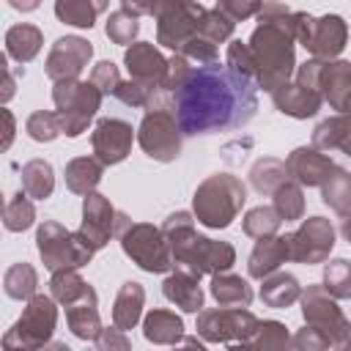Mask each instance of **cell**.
<instances>
[{
	"instance_id": "cell-53",
	"label": "cell",
	"mask_w": 351,
	"mask_h": 351,
	"mask_svg": "<svg viewBox=\"0 0 351 351\" xmlns=\"http://www.w3.org/2000/svg\"><path fill=\"white\" fill-rule=\"evenodd\" d=\"M217 8L228 16V19H233V22H241V19H247V16H252V14H261V8H263V3H255V0H222V3H217Z\"/></svg>"
},
{
	"instance_id": "cell-49",
	"label": "cell",
	"mask_w": 351,
	"mask_h": 351,
	"mask_svg": "<svg viewBox=\"0 0 351 351\" xmlns=\"http://www.w3.org/2000/svg\"><path fill=\"white\" fill-rule=\"evenodd\" d=\"M192 71H195V66L184 58V55H173L170 60H167V77H165V93H176V90H181L184 85H186V80L192 77Z\"/></svg>"
},
{
	"instance_id": "cell-34",
	"label": "cell",
	"mask_w": 351,
	"mask_h": 351,
	"mask_svg": "<svg viewBox=\"0 0 351 351\" xmlns=\"http://www.w3.org/2000/svg\"><path fill=\"white\" fill-rule=\"evenodd\" d=\"M321 200L340 217L351 214V173L346 167H335V173L324 181Z\"/></svg>"
},
{
	"instance_id": "cell-21",
	"label": "cell",
	"mask_w": 351,
	"mask_h": 351,
	"mask_svg": "<svg viewBox=\"0 0 351 351\" xmlns=\"http://www.w3.org/2000/svg\"><path fill=\"white\" fill-rule=\"evenodd\" d=\"M271 101L282 115H291V118H299V121L302 118H313L324 104L318 90H310V88H304L299 82H285L282 88H277L271 93Z\"/></svg>"
},
{
	"instance_id": "cell-2",
	"label": "cell",
	"mask_w": 351,
	"mask_h": 351,
	"mask_svg": "<svg viewBox=\"0 0 351 351\" xmlns=\"http://www.w3.org/2000/svg\"><path fill=\"white\" fill-rule=\"evenodd\" d=\"M250 55L255 63L258 88L274 93L296 74V38H293V11L282 3H263L258 14V27L252 30Z\"/></svg>"
},
{
	"instance_id": "cell-57",
	"label": "cell",
	"mask_w": 351,
	"mask_h": 351,
	"mask_svg": "<svg viewBox=\"0 0 351 351\" xmlns=\"http://www.w3.org/2000/svg\"><path fill=\"white\" fill-rule=\"evenodd\" d=\"M332 348H335V351H351V321H348L346 329L337 335V340L332 343Z\"/></svg>"
},
{
	"instance_id": "cell-13",
	"label": "cell",
	"mask_w": 351,
	"mask_h": 351,
	"mask_svg": "<svg viewBox=\"0 0 351 351\" xmlns=\"http://www.w3.org/2000/svg\"><path fill=\"white\" fill-rule=\"evenodd\" d=\"M291 236V261L296 263H324L335 247V225L326 217H307Z\"/></svg>"
},
{
	"instance_id": "cell-10",
	"label": "cell",
	"mask_w": 351,
	"mask_h": 351,
	"mask_svg": "<svg viewBox=\"0 0 351 351\" xmlns=\"http://www.w3.org/2000/svg\"><path fill=\"white\" fill-rule=\"evenodd\" d=\"M121 247L143 271L165 274L173 269L170 244H167L162 228H154L151 222H132L121 233Z\"/></svg>"
},
{
	"instance_id": "cell-35",
	"label": "cell",
	"mask_w": 351,
	"mask_h": 351,
	"mask_svg": "<svg viewBox=\"0 0 351 351\" xmlns=\"http://www.w3.org/2000/svg\"><path fill=\"white\" fill-rule=\"evenodd\" d=\"M36 285H38V274H36V269H33L27 261L14 263V266L5 271V277H3L5 293H8L11 299H16V302H30V299L36 296Z\"/></svg>"
},
{
	"instance_id": "cell-25",
	"label": "cell",
	"mask_w": 351,
	"mask_h": 351,
	"mask_svg": "<svg viewBox=\"0 0 351 351\" xmlns=\"http://www.w3.org/2000/svg\"><path fill=\"white\" fill-rule=\"evenodd\" d=\"M162 293L167 302L181 307L184 313H200L203 310V288L200 280L184 274V271H170L162 282Z\"/></svg>"
},
{
	"instance_id": "cell-23",
	"label": "cell",
	"mask_w": 351,
	"mask_h": 351,
	"mask_svg": "<svg viewBox=\"0 0 351 351\" xmlns=\"http://www.w3.org/2000/svg\"><path fill=\"white\" fill-rule=\"evenodd\" d=\"M96 304H99L96 291L88 288V293L80 302H74V304L66 307V324H69V329H71L74 337H80V340H96L99 337V332L104 326H101V318H99V307Z\"/></svg>"
},
{
	"instance_id": "cell-38",
	"label": "cell",
	"mask_w": 351,
	"mask_h": 351,
	"mask_svg": "<svg viewBox=\"0 0 351 351\" xmlns=\"http://www.w3.org/2000/svg\"><path fill=\"white\" fill-rule=\"evenodd\" d=\"M88 288H90V285H88L77 271H55L52 280H49V296H52L58 304H63V307L80 302V299L88 293Z\"/></svg>"
},
{
	"instance_id": "cell-28",
	"label": "cell",
	"mask_w": 351,
	"mask_h": 351,
	"mask_svg": "<svg viewBox=\"0 0 351 351\" xmlns=\"http://www.w3.org/2000/svg\"><path fill=\"white\" fill-rule=\"evenodd\" d=\"M41 47H44V33L30 22H19L5 30V55L14 58L16 63H30L41 52Z\"/></svg>"
},
{
	"instance_id": "cell-39",
	"label": "cell",
	"mask_w": 351,
	"mask_h": 351,
	"mask_svg": "<svg viewBox=\"0 0 351 351\" xmlns=\"http://www.w3.org/2000/svg\"><path fill=\"white\" fill-rule=\"evenodd\" d=\"M280 214L274 211V206H255L244 214L241 219V230L250 236V239H269V236H277V228H280Z\"/></svg>"
},
{
	"instance_id": "cell-55",
	"label": "cell",
	"mask_w": 351,
	"mask_h": 351,
	"mask_svg": "<svg viewBox=\"0 0 351 351\" xmlns=\"http://www.w3.org/2000/svg\"><path fill=\"white\" fill-rule=\"evenodd\" d=\"M0 71H3V93H0V99L5 104L14 96V90H16V80H14L11 69H8V55H0Z\"/></svg>"
},
{
	"instance_id": "cell-3",
	"label": "cell",
	"mask_w": 351,
	"mask_h": 351,
	"mask_svg": "<svg viewBox=\"0 0 351 351\" xmlns=\"http://www.w3.org/2000/svg\"><path fill=\"white\" fill-rule=\"evenodd\" d=\"M162 233L173 252V269L195 280L228 271L236 263V250L228 241L200 236L195 230V214L176 211L162 222Z\"/></svg>"
},
{
	"instance_id": "cell-8",
	"label": "cell",
	"mask_w": 351,
	"mask_h": 351,
	"mask_svg": "<svg viewBox=\"0 0 351 351\" xmlns=\"http://www.w3.org/2000/svg\"><path fill=\"white\" fill-rule=\"evenodd\" d=\"M203 14H206L203 3H186V0L151 3V16L156 19V41L178 55L184 44L197 36Z\"/></svg>"
},
{
	"instance_id": "cell-50",
	"label": "cell",
	"mask_w": 351,
	"mask_h": 351,
	"mask_svg": "<svg viewBox=\"0 0 351 351\" xmlns=\"http://www.w3.org/2000/svg\"><path fill=\"white\" fill-rule=\"evenodd\" d=\"M178 55H184L189 63L208 66V63H217V44L208 41V38H203V36H195L192 41L184 44V49Z\"/></svg>"
},
{
	"instance_id": "cell-33",
	"label": "cell",
	"mask_w": 351,
	"mask_h": 351,
	"mask_svg": "<svg viewBox=\"0 0 351 351\" xmlns=\"http://www.w3.org/2000/svg\"><path fill=\"white\" fill-rule=\"evenodd\" d=\"M285 181H288L285 162H280L274 156H261L250 167V184H252V189L258 195H274Z\"/></svg>"
},
{
	"instance_id": "cell-1",
	"label": "cell",
	"mask_w": 351,
	"mask_h": 351,
	"mask_svg": "<svg viewBox=\"0 0 351 351\" xmlns=\"http://www.w3.org/2000/svg\"><path fill=\"white\" fill-rule=\"evenodd\" d=\"M173 110L186 137L241 129L258 110V82L228 66H195L181 90L173 93Z\"/></svg>"
},
{
	"instance_id": "cell-19",
	"label": "cell",
	"mask_w": 351,
	"mask_h": 351,
	"mask_svg": "<svg viewBox=\"0 0 351 351\" xmlns=\"http://www.w3.org/2000/svg\"><path fill=\"white\" fill-rule=\"evenodd\" d=\"M335 167H337V165H335L326 154L315 151L313 145H310V148H307V145H299V148H293V151L288 154V159H285L288 178L296 181L299 186H324V181L335 173Z\"/></svg>"
},
{
	"instance_id": "cell-59",
	"label": "cell",
	"mask_w": 351,
	"mask_h": 351,
	"mask_svg": "<svg viewBox=\"0 0 351 351\" xmlns=\"http://www.w3.org/2000/svg\"><path fill=\"white\" fill-rule=\"evenodd\" d=\"M340 233H343V239L351 244V214L343 217V222H340Z\"/></svg>"
},
{
	"instance_id": "cell-24",
	"label": "cell",
	"mask_w": 351,
	"mask_h": 351,
	"mask_svg": "<svg viewBox=\"0 0 351 351\" xmlns=\"http://www.w3.org/2000/svg\"><path fill=\"white\" fill-rule=\"evenodd\" d=\"M313 148L321 154L343 151L351 156V115H332L313 129Z\"/></svg>"
},
{
	"instance_id": "cell-30",
	"label": "cell",
	"mask_w": 351,
	"mask_h": 351,
	"mask_svg": "<svg viewBox=\"0 0 351 351\" xmlns=\"http://www.w3.org/2000/svg\"><path fill=\"white\" fill-rule=\"evenodd\" d=\"M261 282H263L261 285V302L266 307L282 310V307H291L296 299H302V285L288 271H274V274H269Z\"/></svg>"
},
{
	"instance_id": "cell-58",
	"label": "cell",
	"mask_w": 351,
	"mask_h": 351,
	"mask_svg": "<svg viewBox=\"0 0 351 351\" xmlns=\"http://www.w3.org/2000/svg\"><path fill=\"white\" fill-rule=\"evenodd\" d=\"M173 351H206V346H203V340H197L195 335H186V337L181 340V346H173Z\"/></svg>"
},
{
	"instance_id": "cell-37",
	"label": "cell",
	"mask_w": 351,
	"mask_h": 351,
	"mask_svg": "<svg viewBox=\"0 0 351 351\" xmlns=\"http://www.w3.org/2000/svg\"><path fill=\"white\" fill-rule=\"evenodd\" d=\"M247 346L252 351H296L293 337L288 335L285 324H280V321H261L255 337Z\"/></svg>"
},
{
	"instance_id": "cell-44",
	"label": "cell",
	"mask_w": 351,
	"mask_h": 351,
	"mask_svg": "<svg viewBox=\"0 0 351 351\" xmlns=\"http://www.w3.org/2000/svg\"><path fill=\"white\" fill-rule=\"evenodd\" d=\"M233 27H236V22L228 19V16L214 5V8H206V14L200 16V30H197V36H203V38H208V41H214V44H222V41H228V38L233 36Z\"/></svg>"
},
{
	"instance_id": "cell-45",
	"label": "cell",
	"mask_w": 351,
	"mask_h": 351,
	"mask_svg": "<svg viewBox=\"0 0 351 351\" xmlns=\"http://www.w3.org/2000/svg\"><path fill=\"white\" fill-rule=\"evenodd\" d=\"M25 132L36 143H52L58 134H63L60 121H58V112H47V110H36L25 121Z\"/></svg>"
},
{
	"instance_id": "cell-62",
	"label": "cell",
	"mask_w": 351,
	"mask_h": 351,
	"mask_svg": "<svg viewBox=\"0 0 351 351\" xmlns=\"http://www.w3.org/2000/svg\"><path fill=\"white\" fill-rule=\"evenodd\" d=\"M343 115H351V96H348V101H346V107H343Z\"/></svg>"
},
{
	"instance_id": "cell-60",
	"label": "cell",
	"mask_w": 351,
	"mask_h": 351,
	"mask_svg": "<svg viewBox=\"0 0 351 351\" xmlns=\"http://www.w3.org/2000/svg\"><path fill=\"white\" fill-rule=\"evenodd\" d=\"M44 351H71V348H69L66 343H60V340H52V343H49Z\"/></svg>"
},
{
	"instance_id": "cell-14",
	"label": "cell",
	"mask_w": 351,
	"mask_h": 351,
	"mask_svg": "<svg viewBox=\"0 0 351 351\" xmlns=\"http://www.w3.org/2000/svg\"><path fill=\"white\" fill-rule=\"evenodd\" d=\"M90 58H93V47L88 38L63 36L52 44L47 63H44V71L52 82H77Z\"/></svg>"
},
{
	"instance_id": "cell-27",
	"label": "cell",
	"mask_w": 351,
	"mask_h": 351,
	"mask_svg": "<svg viewBox=\"0 0 351 351\" xmlns=\"http://www.w3.org/2000/svg\"><path fill=\"white\" fill-rule=\"evenodd\" d=\"M143 335L154 346H176L186 337L184 335V321L173 310H151L143 318Z\"/></svg>"
},
{
	"instance_id": "cell-12",
	"label": "cell",
	"mask_w": 351,
	"mask_h": 351,
	"mask_svg": "<svg viewBox=\"0 0 351 351\" xmlns=\"http://www.w3.org/2000/svg\"><path fill=\"white\" fill-rule=\"evenodd\" d=\"M132 225V219L118 211L101 192H90L82 197V225H80V236L90 244V250H101L112 236H121L126 228Z\"/></svg>"
},
{
	"instance_id": "cell-6",
	"label": "cell",
	"mask_w": 351,
	"mask_h": 351,
	"mask_svg": "<svg viewBox=\"0 0 351 351\" xmlns=\"http://www.w3.org/2000/svg\"><path fill=\"white\" fill-rule=\"evenodd\" d=\"M36 247L44 261V266L55 271H77L90 263L93 250L80 236V230H66L55 219H44L36 230Z\"/></svg>"
},
{
	"instance_id": "cell-22",
	"label": "cell",
	"mask_w": 351,
	"mask_h": 351,
	"mask_svg": "<svg viewBox=\"0 0 351 351\" xmlns=\"http://www.w3.org/2000/svg\"><path fill=\"white\" fill-rule=\"evenodd\" d=\"M318 93L340 115L348 96H351V60H326L321 69Z\"/></svg>"
},
{
	"instance_id": "cell-40",
	"label": "cell",
	"mask_w": 351,
	"mask_h": 351,
	"mask_svg": "<svg viewBox=\"0 0 351 351\" xmlns=\"http://www.w3.org/2000/svg\"><path fill=\"white\" fill-rule=\"evenodd\" d=\"M271 197H274V211L280 214V219H285V222L304 219V192L296 181L288 178Z\"/></svg>"
},
{
	"instance_id": "cell-5",
	"label": "cell",
	"mask_w": 351,
	"mask_h": 351,
	"mask_svg": "<svg viewBox=\"0 0 351 351\" xmlns=\"http://www.w3.org/2000/svg\"><path fill=\"white\" fill-rule=\"evenodd\" d=\"M58 324L55 299L47 293H36L14 326L3 335V351H44L52 343V332Z\"/></svg>"
},
{
	"instance_id": "cell-52",
	"label": "cell",
	"mask_w": 351,
	"mask_h": 351,
	"mask_svg": "<svg viewBox=\"0 0 351 351\" xmlns=\"http://www.w3.org/2000/svg\"><path fill=\"white\" fill-rule=\"evenodd\" d=\"M93 343H96V351H132V340L118 326H104Z\"/></svg>"
},
{
	"instance_id": "cell-41",
	"label": "cell",
	"mask_w": 351,
	"mask_h": 351,
	"mask_svg": "<svg viewBox=\"0 0 351 351\" xmlns=\"http://www.w3.org/2000/svg\"><path fill=\"white\" fill-rule=\"evenodd\" d=\"M33 222H36V208H33L30 197L19 189V192L11 195L8 203H5L3 225H5V230H11V233H22V230H27Z\"/></svg>"
},
{
	"instance_id": "cell-16",
	"label": "cell",
	"mask_w": 351,
	"mask_h": 351,
	"mask_svg": "<svg viewBox=\"0 0 351 351\" xmlns=\"http://www.w3.org/2000/svg\"><path fill=\"white\" fill-rule=\"evenodd\" d=\"M132 140H134V129L132 123L121 121V118H101L96 126H93V134H90V145H93V156L110 167V165H118L129 156L132 151Z\"/></svg>"
},
{
	"instance_id": "cell-61",
	"label": "cell",
	"mask_w": 351,
	"mask_h": 351,
	"mask_svg": "<svg viewBox=\"0 0 351 351\" xmlns=\"http://www.w3.org/2000/svg\"><path fill=\"white\" fill-rule=\"evenodd\" d=\"M228 351H252V348H250L247 343H233V346H230Z\"/></svg>"
},
{
	"instance_id": "cell-32",
	"label": "cell",
	"mask_w": 351,
	"mask_h": 351,
	"mask_svg": "<svg viewBox=\"0 0 351 351\" xmlns=\"http://www.w3.org/2000/svg\"><path fill=\"white\" fill-rule=\"evenodd\" d=\"M22 192L30 200H47L55 189V170L47 159H30L22 165Z\"/></svg>"
},
{
	"instance_id": "cell-51",
	"label": "cell",
	"mask_w": 351,
	"mask_h": 351,
	"mask_svg": "<svg viewBox=\"0 0 351 351\" xmlns=\"http://www.w3.org/2000/svg\"><path fill=\"white\" fill-rule=\"evenodd\" d=\"M293 348H296V351H329L332 343H329V337H326L321 329L304 324V326L293 335Z\"/></svg>"
},
{
	"instance_id": "cell-42",
	"label": "cell",
	"mask_w": 351,
	"mask_h": 351,
	"mask_svg": "<svg viewBox=\"0 0 351 351\" xmlns=\"http://www.w3.org/2000/svg\"><path fill=\"white\" fill-rule=\"evenodd\" d=\"M324 288L335 299H351V261L335 258L324 266Z\"/></svg>"
},
{
	"instance_id": "cell-9",
	"label": "cell",
	"mask_w": 351,
	"mask_h": 351,
	"mask_svg": "<svg viewBox=\"0 0 351 351\" xmlns=\"http://www.w3.org/2000/svg\"><path fill=\"white\" fill-rule=\"evenodd\" d=\"M181 126L173 107L145 110L137 126V143L154 162H176L181 156Z\"/></svg>"
},
{
	"instance_id": "cell-36",
	"label": "cell",
	"mask_w": 351,
	"mask_h": 351,
	"mask_svg": "<svg viewBox=\"0 0 351 351\" xmlns=\"http://www.w3.org/2000/svg\"><path fill=\"white\" fill-rule=\"evenodd\" d=\"M104 8H107L104 3H90V0H58L55 16L66 25H74V27H93L96 16Z\"/></svg>"
},
{
	"instance_id": "cell-47",
	"label": "cell",
	"mask_w": 351,
	"mask_h": 351,
	"mask_svg": "<svg viewBox=\"0 0 351 351\" xmlns=\"http://www.w3.org/2000/svg\"><path fill=\"white\" fill-rule=\"evenodd\" d=\"M159 90H151L148 85H143V82H134V80H123L121 82V88L115 90V99L118 101H123L126 107H148L151 104V99L156 96Z\"/></svg>"
},
{
	"instance_id": "cell-54",
	"label": "cell",
	"mask_w": 351,
	"mask_h": 351,
	"mask_svg": "<svg viewBox=\"0 0 351 351\" xmlns=\"http://www.w3.org/2000/svg\"><path fill=\"white\" fill-rule=\"evenodd\" d=\"M324 63H326V60H318V58L304 60L302 66H296V80H293V82H299V85H304V88H310V90H318V80H321Z\"/></svg>"
},
{
	"instance_id": "cell-20",
	"label": "cell",
	"mask_w": 351,
	"mask_h": 351,
	"mask_svg": "<svg viewBox=\"0 0 351 351\" xmlns=\"http://www.w3.org/2000/svg\"><path fill=\"white\" fill-rule=\"evenodd\" d=\"M291 261V236H269V239H258L250 261H247V274L255 280H266L269 274L280 271V266Z\"/></svg>"
},
{
	"instance_id": "cell-7",
	"label": "cell",
	"mask_w": 351,
	"mask_h": 351,
	"mask_svg": "<svg viewBox=\"0 0 351 351\" xmlns=\"http://www.w3.org/2000/svg\"><path fill=\"white\" fill-rule=\"evenodd\" d=\"M101 90L88 80H77V82H55L52 88V101H55V112L60 121V129L66 137H80L88 123L93 121V115L101 107Z\"/></svg>"
},
{
	"instance_id": "cell-18",
	"label": "cell",
	"mask_w": 351,
	"mask_h": 351,
	"mask_svg": "<svg viewBox=\"0 0 351 351\" xmlns=\"http://www.w3.org/2000/svg\"><path fill=\"white\" fill-rule=\"evenodd\" d=\"M346 41H348L346 19L340 14H324V16L313 19L304 49L313 52V58H318V60H335L346 49Z\"/></svg>"
},
{
	"instance_id": "cell-48",
	"label": "cell",
	"mask_w": 351,
	"mask_h": 351,
	"mask_svg": "<svg viewBox=\"0 0 351 351\" xmlns=\"http://www.w3.org/2000/svg\"><path fill=\"white\" fill-rule=\"evenodd\" d=\"M230 71L241 74V77H250L255 80V63H252V55H250V47L244 41H230L228 44V63H225ZM258 82V80H255Z\"/></svg>"
},
{
	"instance_id": "cell-15",
	"label": "cell",
	"mask_w": 351,
	"mask_h": 351,
	"mask_svg": "<svg viewBox=\"0 0 351 351\" xmlns=\"http://www.w3.org/2000/svg\"><path fill=\"white\" fill-rule=\"evenodd\" d=\"M302 315H304V324L321 329L329 337V343H335L337 335L348 324V318L337 307L335 296H329V291L324 285H307L302 291Z\"/></svg>"
},
{
	"instance_id": "cell-46",
	"label": "cell",
	"mask_w": 351,
	"mask_h": 351,
	"mask_svg": "<svg viewBox=\"0 0 351 351\" xmlns=\"http://www.w3.org/2000/svg\"><path fill=\"white\" fill-rule=\"evenodd\" d=\"M90 82L101 90V96H115V90L121 88L123 80H121V71L112 60H99L90 71Z\"/></svg>"
},
{
	"instance_id": "cell-4",
	"label": "cell",
	"mask_w": 351,
	"mask_h": 351,
	"mask_svg": "<svg viewBox=\"0 0 351 351\" xmlns=\"http://www.w3.org/2000/svg\"><path fill=\"white\" fill-rule=\"evenodd\" d=\"M244 203H247V186L241 184V178L233 173H214L203 184H197L192 195V214L200 225L211 230H222L239 217Z\"/></svg>"
},
{
	"instance_id": "cell-31",
	"label": "cell",
	"mask_w": 351,
	"mask_h": 351,
	"mask_svg": "<svg viewBox=\"0 0 351 351\" xmlns=\"http://www.w3.org/2000/svg\"><path fill=\"white\" fill-rule=\"evenodd\" d=\"M211 296L219 307H250L252 304V288L244 277L222 271L211 277Z\"/></svg>"
},
{
	"instance_id": "cell-43",
	"label": "cell",
	"mask_w": 351,
	"mask_h": 351,
	"mask_svg": "<svg viewBox=\"0 0 351 351\" xmlns=\"http://www.w3.org/2000/svg\"><path fill=\"white\" fill-rule=\"evenodd\" d=\"M107 38L112 41V44H129L132 47V41L137 38V33H140V19L137 16H132L129 11H123V8H118V11H112L110 16H107Z\"/></svg>"
},
{
	"instance_id": "cell-26",
	"label": "cell",
	"mask_w": 351,
	"mask_h": 351,
	"mask_svg": "<svg viewBox=\"0 0 351 351\" xmlns=\"http://www.w3.org/2000/svg\"><path fill=\"white\" fill-rule=\"evenodd\" d=\"M143 304H145V288L134 280H126L118 288L115 304H112V326L118 329H134L140 315H143Z\"/></svg>"
},
{
	"instance_id": "cell-29",
	"label": "cell",
	"mask_w": 351,
	"mask_h": 351,
	"mask_svg": "<svg viewBox=\"0 0 351 351\" xmlns=\"http://www.w3.org/2000/svg\"><path fill=\"white\" fill-rule=\"evenodd\" d=\"M101 173H104V165H101L96 156H77V159L66 162L63 178H66L69 192L85 197V195L96 192V186H99V181H101Z\"/></svg>"
},
{
	"instance_id": "cell-11",
	"label": "cell",
	"mask_w": 351,
	"mask_h": 351,
	"mask_svg": "<svg viewBox=\"0 0 351 351\" xmlns=\"http://www.w3.org/2000/svg\"><path fill=\"white\" fill-rule=\"evenodd\" d=\"M261 321L247 307H211L197 313V337L206 343H250Z\"/></svg>"
},
{
	"instance_id": "cell-17",
	"label": "cell",
	"mask_w": 351,
	"mask_h": 351,
	"mask_svg": "<svg viewBox=\"0 0 351 351\" xmlns=\"http://www.w3.org/2000/svg\"><path fill=\"white\" fill-rule=\"evenodd\" d=\"M123 63L129 71V80L148 85L151 90H165L167 77V58L148 41H134L123 52Z\"/></svg>"
},
{
	"instance_id": "cell-56",
	"label": "cell",
	"mask_w": 351,
	"mask_h": 351,
	"mask_svg": "<svg viewBox=\"0 0 351 351\" xmlns=\"http://www.w3.org/2000/svg\"><path fill=\"white\" fill-rule=\"evenodd\" d=\"M3 123H5V129H3V151L11 145V140H14V115H11V110H5L3 107Z\"/></svg>"
}]
</instances>
